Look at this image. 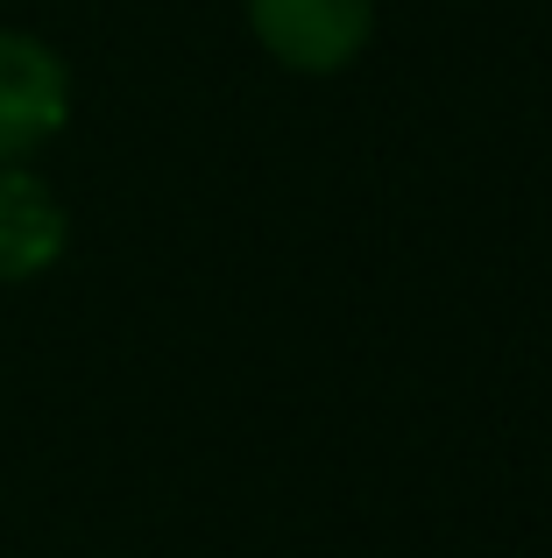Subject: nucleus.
Masks as SVG:
<instances>
[{"instance_id":"obj_2","label":"nucleus","mask_w":552,"mask_h":558,"mask_svg":"<svg viewBox=\"0 0 552 558\" xmlns=\"http://www.w3.org/2000/svg\"><path fill=\"white\" fill-rule=\"evenodd\" d=\"M64 113H71L64 57L22 28H0V170L36 156L64 128Z\"/></svg>"},{"instance_id":"obj_1","label":"nucleus","mask_w":552,"mask_h":558,"mask_svg":"<svg viewBox=\"0 0 552 558\" xmlns=\"http://www.w3.org/2000/svg\"><path fill=\"white\" fill-rule=\"evenodd\" d=\"M249 28L284 71L326 78L369 50L375 0H249Z\"/></svg>"},{"instance_id":"obj_3","label":"nucleus","mask_w":552,"mask_h":558,"mask_svg":"<svg viewBox=\"0 0 552 558\" xmlns=\"http://www.w3.org/2000/svg\"><path fill=\"white\" fill-rule=\"evenodd\" d=\"M64 255V205L22 163L0 170V283H28Z\"/></svg>"}]
</instances>
